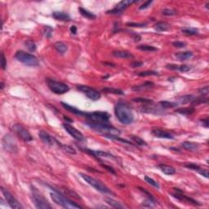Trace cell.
<instances>
[{"mask_svg": "<svg viewBox=\"0 0 209 209\" xmlns=\"http://www.w3.org/2000/svg\"><path fill=\"white\" fill-rule=\"evenodd\" d=\"M86 124L91 128L102 133V134L108 137L109 136H115L118 137L120 135V131L115 127L109 125L108 122H98V121L88 120Z\"/></svg>", "mask_w": 209, "mask_h": 209, "instance_id": "cell-1", "label": "cell"}, {"mask_svg": "<svg viewBox=\"0 0 209 209\" xmlns=\"http://www.w3.org/2000/svg\"><path fill=\"white\" fill-rule=\"evenodd\" d=\"M116 117L123 124H130L134 120V115L128 105L123 101H119L115 107Z\"/></svg>", "mask_w": 209, "mask_h": 209, "instance_id": "cell-2", "label": "cell"}, {"mask_svg": "<svg viewBox=\"0 0 209 209\" xmlns=\"http://www.w3.org/2000/svg\"><path fill=\"white\" fill-rule=\"evenodd\" d=\"M54 192L50 194L51 198L54 203H56L58 205H60L65 208H82L83 207L78 205L77 203H74L73 201L69 200V198L63 195L61 193L58 192L57 189H53Z\"/></svg>", "mask_w": 209, "mask_h": 209, "instance_id": "cell-3", "label": "cell"}, {"mask_svg": "<svg viewBox=\"0 0 209 209\" xmlns=\"http://www.w3.org/2000/svg\"><path fill=\"white\" fill-rule=\"evenodd\" d=\"M32 200L35 203V207L39 209H52V207L49 204L46 198H44L40 192L34 186L31 187Z\"/></svg>", "mask_w": 209, "mask_h": 209, "instance_id": "cell-4", "label": "cell"}, {"mask_svg": "<svg viewBox=\"0 0 209 209\" xmlns=\"http://www.w3.org/2000/svg\"><path fill=\"white\" fill-rule=\"evenodd\" d=\"M80 176L83 177V180L86 181L87 183H88L90 186L94 187L95 189L98 190V191L102 192V193H105V194H109V195H115V193H113L107 186L101 183L100 180H97V179H95V178H93L91 176L84 174V173H80Z\"/></svg>", "mask_w": 209, "mask_h": 209, "instance_id": "cell-5", "label": "cell"}, {"mask_svg": "<svg viewBox=\"0 0 209 209\" xmlns=\"http://www.w3.org/2000/svg\"><path fill=\"white\" fill-rule=\"evenodd\" d=\"M15 57L17 59V60L28 66L35 67V66H38L39 65V62L35 56L23 52V51L17 52V53L15 55Z\"/></svg>", "mask_w": 209, "mask_h": 209, "instance_id": "cell-6", "label": "cell"}, {"mask_svg": "<svg viewBox=\"0 0 209 209\" xmlns=\"http://www.w3.org/2000/svg\"><path fill=\"white\" fill-rule=\"evenodd\" d=\"M47 83H48V86L50 88V90L52 92L56 93V94H64V93H66L69 90V86L67 84L59 82V81H56L53 80V79H51V78H48L47 80Z\"/></svg>", "mask_w": 209, "mask_h": 209, "instance_id": "cell-7", "label": "cell"}, {"mask_svg": "<svg viewBox=\"0 0 209 209\" xmlns=\"http://www.w3.org/2000/svg\"><path fill=\"white\" fill-rule=\"evenodd\" d=\"M77 89L84 93L90 100H98L101 97L100 92L97 91L96 89L92 88L86 86V85H78Z\"/></svg>", "mask_w": 209, "mask_h": 209, "instance_id": "cell-8", "label": "cell"}, {"mask_svg": "<svg viewBox=\"0 0 209 209\" xmlns=\"http://www.w3.org/2000/svg\"><path fill=\"white\" fill-rule=\"evenodd\" d=\"M3 148L6 149V151L10 153H17L18 150L16 140L12 135L7 134L3 139Z\"/></svg>", "mask_w": 209, "mask_h": 209, "instance_id": "cell-9", "label": "cell"}, {"mask_svg": "<svg viewBox=\"0 0 209 209\" xmlns=\"http://www.w3.org/2000/svg\"><path fill=\"white\" fill-rule=\"evenodd\" d=\"M12 128L14 130L15 133L17 135L20 139H22L25 141H31L33 140V137H32L30 133L28 132V130L25 128L21 124H19V123L14 124Z\"/></svg>", "mask_w": 209, "mask_h": 209, "instance_id": "cell-10", "label": "cell"}, {"mask_svg": "<svg viewBox=\"0 0 209 209\" xmlns=\"http://www.w3.org/2000/svg\"><path fill=\"white\" fill-rule=\"evenodd\" d=\"M1 191L3 193V195H4V197L6 198V201L9 204V206L11 207L13 209H22L23 206L19 203V201L13 196V195L8 191L7 189H5L3 187H1Z\"/></svg>", "mask_w": 209, "mask_h": 209, "instance_id": "cell-11", "label": "cell"}, {"mask_svg": "<svg viewBox=\"0 0 209 209\" xmlns=\"http://www.w3.org/2000/svg\"><path fill=\"white\" fill-rule=\"evenodd\" d=\"M137 1H132V0H123L118 3L115 8L112 9L110 11H108V14L112 15H119L122 14L124 10H126L129 6H131L133 3H137Z\"/></svg>", "mask_w": 209, "mask_h": 209, "instance_id": "cell-12", "label": "cell"}, {"mask_svg": "<svg viewBox=\"0 0 209 209\" xmlns=\"http://www.w3.org/2000/svg\"><path fill=\"white\" fill-rule=\"evenodd\" d=\"M86 117L88 120L98 121V122H108L110 118V115L106 112L95 111L92 113H87Z\"/></svg>", "mask_w": 209, "mask_h": 209, "instance_id": "cell-13", "label": "cell"}, {"mask_svg": "<svg viewBox=\"0 0 209 209\" xmlns=\"http://www.w3.org/2000/svg\"><path fill=\"white\" fill-rule=\"evenodd\" d=\"M63 128L66 129V131L69 133L72 137H74L76 140L78 141H84L85 140V137L82 133H81L78 130L74 128V127L70 125L69 123H63Z\"/></svg>", "mask_w": 209, "mask_h": 209, "instance_id": "cell-14", "label": "cell"}, {"mask_svg": "<svg viewBox=\"0 0 209 209\" xmlns=\"http://www.w3.org/2000/svg\"><path fill=\"white\" fill-rule=\"evenodd\" d=\"M38 136H39V138L41 139V140L43 141V143H45L46 145H48V146H53L55 143H56V139L51 137L50 135L46 132L45 131H40L39 133H38Z\"/></svg>", "mask_w": 209, "mask_h": 209, "instance_id": "cell-15", "label": "cell"}, {"mask_svg": "<svg viewBox=\"0 0 209 209\" xmlns=\"http://www.w3.org/2000/svg\"><path fill=\"white\" fill-rule=\"evenodd\" d=\"M152 134L155 136L156 137L163 138V139H173V136H172L170 132H167L165 130L159 128H155L152 130Z\"/></svg>", "mask_w": 209, "mask_h": 209, "instance_id": "cell-16", "label": "cell"}, {"mask_svg": "<svg viewBox=\"0 0 209 209\" xmlns=\"http://www.w3.org/2000/svg\"><path fill=\"white\" fill-rule=\"evenodd\" d=\"M87 153H88L90 155H93L95 157H104V158H115V157L114 155H112L111 154L109 153H107V152L101 151V150H91V149H84Z\"/></svg>", "mask_w": 209, "mask_h": 209, "instance_id": "cell-17", "label": "cell"}, {"mask_svg": "<svg viewBox=\"0 0 209 209\" xmlns=\"http://www.w3.org/2000/svg\"><path fill=\"white\" fill-rule=\"evenodd\" d=\"M154 85H155L154 83L148 81V82H146V83L140 84V85H136V86L132 87V90L134 92H142V91H146L147 89L152 88Z\"/></svg>", "mask_w": 209, "mask_h": 209, "instance_id": "cell-18", "label": "cell"}, {"mask_svg": "<svg viewBox=\"0 0 209 209\" xmlns=\"http://www.w3.org/2000/svg\"><path fill=\"white\" fill-rule=\"evenodd\" d=\"M60 104H61V106H63L65 109H67L68 111L72 113V114H75V115H80V116H85V117H86V115H87L86 112H83L82 111V110H79V109H76L75 107H73V106H69V105H68V104L64 103V102H61Z\"/></svg>", "mask_w": 209, "mask_h": 209, "instance_id": "cell-19", "label": "cell"}, {"mask_svg": "<svg viewBox=\"0 0 209 209\" xmlns=\"http://www.w3.org/2000/svg\"><path fill=\"white\" fill-rule=\"evenodd\" d=\"M52 17L56 20H62V21H69L70 20V17L68 13L63 12H54L52 13Z\"/></svg>", "mask_w": 209, "mask_h": 209, "instance_id": "cell-20", "label": "cell"}, {"mask_svg": "<svg viewBox=\"0 0 209 209\" xmlns=\"http://www.w3.org/2000/svg\"><path fill=\"white\" fill-rule=\"evenodd\" d=\"M173 196H174L175 198H178V199H180V200H184L186 201V202H187V203H192V204H194V205H201V203H199L198 201L195 200V199H193L192 198H189L188 197V196H186V195H180V194H175V195H172Z\"/></svg>", "mask_w": 209, "mask_h": 209, "instance_id": "cell-21", "label": "cell"}, {"mask_svg": "<svg viewBox=\"0 0 209 209\" xmlns=\"http://www.w3.org/2000/svg\"><path fill=\"white\" fill-rule=\"evenodd\" d=\"M158 168L164 174L171 176V175H174L176 173V169L172 166L166 165V164H159Z\"/></svg>", "mask_w": 209, "mask_h": 209, "instance_id": "cell-22", "label": "cell"}, {"mask_svg": "<svg viewBox=\"0 0 209 209\" xmlns=\"http://www.w3.org/2000/svg\"><path fill=\"white\" fill-rule=\"evenodd\" d=\"M113 55L115 57L123 58V59H128V58H133V55L127 51H115L113 52Z\"/></svg>", "mask_w": 209, "mask_h": 209, "instance_id": "cell-23", "label": "cell"}, {"mask_svg": "<svg viewBox=\"0 0 209 209\" xmlns=\"http://www.w3.org/2000/svg\"><path fill=\"white\" fill-rule=\"evenodd\" d=\"M182 147L186 150H189V151H194L196 150L199 148V145L198 143H195V142H190V141H185L182 143Z\"/></svg>", "mask_w": 209, "mask_h": 209, "instance_id": "cell-24", "label": "cell"}, {"mask_svg": "<svg viewBox=\"0 0 209 209\" xmlns=\"http://www.w3.org/2000/svg\"><path fill=\"white\" fill-rule=\"evenodd\" d=\"M54 48L60 54H65L67 52V49H68L67 44H66L63 42H57L54 44Z\"/></svg>", "mask_w": 209, "mask_h": 209, "instance_id": "cell-25", "label": "cell"}, {"mask_svg": "<svg viewBox=\"0 0 209 209\" xmlns=\"http://www.w3.org/2000/svg\"><path fill=\"white\" fill-rule=\"evenodd\" d=\"M176 57H177V58L178 60H186L193 57V52H188V51L177 52V53H176Z\"/></svg>", "mask_w": 209, "mask_h": 209, "instance_id": "cell-26", "label": "cell"}, {"mask_svg": "<svg viewBox=\"0 0 209 209\" xmlns=\"http://www.w3.org/2000/svg\"><path fill=\"white\" fill-rule=\"evenodd\" d=\"M155 29L158 32L168 31V30L170 29V26H169L168 23H166V22L160 21V22H158V23L155 25Z\"/></svg>", "mask_w": 209, "mask_h": 209, "instance_id": "cell-27", "label": "cell"}, {"mask_svg": "<svg viewBox=\"0 0 209 209\" xmlns=\"http://www.w3.org/2000/svg\"><path fill=\"white\" fill-rule=\"evenodd\" d=\"M78 10H79L80 14L82 15L83 17H84L88 18V19H90V20H94V19H96V17H97L94 13L89 12V11H88L87 9L83 8H79Z\"/></svg>", "mask_w": 209, "mask_h": 209, "instance_id": "cell-28", "label": "cell"}, {"mask_svg": "<svg viewBox=\"0 0 209 209\" xmlns=\"http://www.w3.org/2000/svg\"><path fill=\"white\" fill-rule=\"evenodd\" d=\"M105 200H106V202L109 205H110L111 207H115V208H118V209H122V208H124V206L123 205H122L120 203H118V202H117V201H115V199H113V198H105Z\"/></svg>", "mask_w": 209, "mask_h": 209, "instance_id": "cell-29", "label": "cell"}, {"mask_svg": "<svg viewBox=\"0 0 209 209\" xmlns=\"http://www.w3.org/2000/svg\"><path fill=\"white\" fill-rule=\"evenodd\" d=\"M195 108H192V107H186V108H180V109H176V112L177 113H179V114H181V115H192L193 113H195Z\"/></svg>", "mask_w": 209, "mask_h": 209, "instance_id": "cell-30", "label": "cell"}, {"mask_svg": "<svg viewBox=\"0 0 209 209\" xmlns=\"http://www.w3.org/2000/svg\"><path fill=\"white\" fill-rule=\"evenodd\" d=\"M102 92H106V93H113V94L116 95H123L124 92L120 90V89L117 88H105L102 89Z\"/></svg>", "mask_w": 209, "mask_h": 209, "instance_id": "cell-31", "label": "cell"}, {"mask_svg": "<svg viewBox=\"0 0 209 209\" xmlns=\"http://www.w3.org/2000/svg\"><path fill=\"white\" fill-rule=\"evenodd\" d=\"M56 143H57L58 146H60V148L63 149L65 152H67V153L71 154V155H75V154H76L75 149H74V148H72L71 146H66V145H62V144H60V142H58L57 140H56Z\"/></svg>", "mask_w": 209, "mask_h": 209, "instance_id": "cell-32", "label": "cell"}, {"mask_svg": "<svg viewBox=\"0 0 209 209\" xmlns=\"http://www.w3.org/2000/svg\"><path fill=\"white\" fill-rule=\"evenodd\" d=\"M194 96L192 95H186V96H183L181 97L178 98V102L180 104H186L189 103V102H191L192 100H194Z\"/></svg>", "mask_w": 209, "mask_h": 209, "instance_id": "cell-33", "label": "cell"}, {"mask_svg": "<svg viewBox=\"0 0 209 209\" xmlns=\"http://www.w3.org/2000/svg\"><path fill=\"white\" fill-rule=\"evenodd\" d=\"M25 46L29 52H35L36 50V44L33 40L31 39H28L25 42Z\"/></svg>", "mask_w": 209, "mask_h": 209, "instance_id": "cell-34", "label": "cell"}, {"mask_svg": "<svg viewBox=\"0 0 209 209\" xmlns=\"http://www.w3.org/2000/svg\"><path fill=\"white\" fill-rule=\"evenodd\" d=\"M159 105H160L163 108H164V109H169V108L177 107V106H178V103L177 102H169V101L164 100V101H161L160 103H159Z\"/></svg>", "mask_w": 209, "mask_h": 209, "instance_id": "cell-35", "label": "cell"}, {"mask_svg": "<svg viewBox=\"0 0 209 209\" xmlns=\"http://www.w3.org/2000/svg\"><path fill=\"white\" fill-rule=\"evenodd\" d=\"M137 48L143 52H155L157 51V48L150 45H140L137 47Z\"/></svg>", "mask_w": 209, "mask_h": 209, "instance_id": "cell-36", "label": "cell"}, {"mask_svg": "<svg viewBox=\"0 0 209 209\" xmlns=\"http://www.w3.org/2000/svg\"><path fill=\"white\" fill-rule=\"evenodd\" d=\"M183 34L187 35H196L198 34V30L195 28H185L181 29Z\"/></svg>", "mask_w": 209, "mask_h": 209, "instance_id": "cell-37", "label": "cell"}, {"mask_svg": "<svg viewBox=\"0 0 209 209\" xmlns=\"http://www.w3.org/2000/svg\"><path fill=\"white\" fill-rule=\"evenodd\" d=\"M130 138H131L137 146H146V145H147V143H146V141L144 140H142V139L140 137H139L132 135V136H130Z\"/></svg>", "mask_w": 209, "mask_h": 209, "instance_id": "cell-38", "label": "cell"}, {"mask_svg": "<svg viewBox=\"0 0 209 209\" xmlns=\"http://www.w3.org/2000/svg\"><path fill=\"white\" fill-rule=\"evenodd\" d=\"M64 191L66 194V195H68L69 197H73L74 198H76V199H81V198L79 195L76 194L75 191H73L72 189H67V188H64Z\"/></svg>", "mask_w": 209, "mask_h": 209, "instance_id": "cell-39", "label": "cell"}, {"mask_svg": "<svg viewBox=\"0 0 209 209\" xmlns=\"http://www.w3.org/2000/svg\"><path fill=\"white\" fill-rule=\"evenodd\" d=\"M162 14L164 15V16L170 17V16H175V15H177V12L175 9L165 8V9H163V11H162Z\"/></svg>", "mask_w": 209, "mask_h": 209, "instance_id": "cell-40", "label": "cell"}, {"mask_svg": "<svg viewBox=\"0 0 209 209\" xmlns=\"http://www.w3.org/2000/svg\"><path fill=\"white\" fill-rule=\"evenodd\" d=\"M191 103L193 106H197L201 103H207V99L205 97H198L194 98V100H192Z\"/></svg>", "mask_w": 209, "mask_h": 209, "instance_id": "cell-41", "label": "cell"}, {"mask_svg": "<svg viewBox=\"0 0 209 209\" xmlns=\"http://www.w3.org/2000/svg\"><path fill=\"white\" fill-rule=\"evenodd\" d=\"M133 101L135 102H138V103H144V104H151L153 102V100L148 98H143V97H137L132 99Z\"/></svg>", "mask_w": 209, "mask_h": 209, "instance_id": "cell-42", "label": "cell"}, {"mask_svg": "<svg viewBox=\"0 0 209 209\" xmlns=\"http://www.w3.org/2000/svg\"><path fill=\"white\" fill-rule=\"evenodd\" d=\"M158 73L157 71H154V70H146V71L140 72L138 75L141 76V77H146V76H152V75H158Z\"/></svg>", "mask_w": 209, "mask_h": 209, "instance_id": "cell-43", "label": "cell"}, {"mask_svg": "<svg viewBox=\"0 0 209 209\" xmlns=\"http://www.w3.org/2000/svg\"><path fill=\"white\" fill-rule=\"evenodd\" d=\"M145 180H146L147 183H149V185H151V186H153L154 187H155V188H159V185H158V182H156L154 179H152V178H150L149 177H148V176H146L145 177Z\"/></svg>", "mask_w": 209, "mask_h": 209, "instance_id": "cell-44", "label": "cell"}, {"mask_svg": "<svg viewBox=\"0 0 209 209\" xmlns=\"http://www.w3.org/2000/svg\"><path fill=\"white\" fill-rule=\"evenodd\" d=\"M185 166H186L187 168L191 169V170H194V171H197V172H198V170H199V169H200V167L198 166V164H196V163H186Z\"/></svg>", "mask_w": 209, "mask_h": 209, "instance_id": "cell-45", "label": "cell"}, {"mask_svg": "<svg viewBox=\"0 0 209 209\" xmlns=\"http://www.w3.org/2000/svg\"><path fill=\"white\" fill-rule=\"evenodd\" d=\"M172 45L175 48H185L186 46V43L181 42V41H176V42L172 43Z\"/></svg>", "mask_w": 209, "mask_h": 209, "instance_id": "cell-46", "label": "cell"}, {"mask_svg": "<svg viewBox=\"0 0 209 209\" xmlns=\"http://www.w3.org/2000/svg\"><path fill=\"white\" fill-rule=\"evenodd\" d=\"M147 23H136V22H128L127 23V26L130 27H145Z\"/></svg>", "mask_w": 209, "mask_h": 209, "instance_id": "cell-47", "label": "cell"}, {"mask_svg": "<svg viewBox=\"0 0 209 209\" xmlns=\"http://www.w3.org/2000/svg\"><path fill=\"white\" fill-rule=\"evenodd\" d=\"M1 66H2V69H6L7 68V60L5 56L3 54V52L1 53Z\"/></svg>", "mask_w": 209, "mask_h": 209, "instance_id": "cell-48", "label": "cell"}, {"mask_svg": "<svg viewBox=\"0 0 209 209\" xmlns=\"http://www.w3.org/2000/svg\"><path fill=\"white\" fill-rule=\"evenodd\" d=\"M198 92H199L201 95H203V96H207V95L209 93V87L205 86L201 88L198 90Z\"/></svg>", "mask_w": 209, "mask_h": 209, "instance_id": "cell-49", "label": "cell"}, {"mask_svg": "<svg viewBox=\"0 0 209 209\" xmlns=\"http://www.w3.org/2000/svg\"><path fill=\"white\" fill-rule=\"evenodd\" d=\"M152 3H153V1H150V0H149V1H146L143 4H141V5H140L139 9H140V10H143V9L148 8L149 7H150V5H151Z\"/></svg>", "mask_w": 209, "mask_h": 209, "instance_id": "cell-50", "label": "cell"}, {"mask_svg": "<svg viewBox=\"0 0 209 209\" xmlns=\"http://www.w3.org/2000/svg\"><path fill=\"white\" fill-rule=\"evenodd\" d=\"M190 69H191V67L188 65H181L179 66L178 70H180V72H188L189 70H190Z\"/></svg>", "mask_w": 209, "mask_h": 209, "instance_id": "cell-51", "label": "cell"}, {"mask_svg": "<svg viewBox=\"0 0 209 209\" xmlns=\"http://www.w3.org/2000/svg\"><path fill=\"white\" fill-rule=\"evenodd\" d=\"M52 31H53L52 28H51L50 26H46V28H45V36L47 38L52 37Z\"/></svg>", "mask_w": 209, "mask_h": 209, "instance_id": "cell-52", "label": "cell"}, {"mask_svg": "<svg viewBox=\"0 0 209 209\" xmlns=\"http://www.w3.org/2000/svg\"><path fill=\"white\" fill-rule=\"evenodd\" d=\"M198 173L200 175H202L203 177H204L206 178H208L209 177V174H208V171L207 170H206V169H199V170H198Z\"/></svg>", "mask_w": 209, "mask_h": 209, "instance_id": "cell-53", "label": "cell"}, {"mask_svg": "<svg viewBox=\"0 0 209 209\" xmlns=\"http://www.w3.org/2000/svg\"><path fill=\"white\" fill-rule=\"evenodd\" d=\"M101 166L103 167L104 168H106L108 172H111V173H113V174H116V172H115V169L113 168H111V167L109 166H107V165H104V164H100Z\"/></svg>", "mask_w": 209, "mask_h": 209, "instance_id": "cell-54", "label": "cell"}, {"mask_svg": "<svg viewBox=\"0 0 209 209\" xmlns=\"http://www.w3.org/2000/svg\"><path fill=\"white\" fill-rule=\"evenodd\" d=\"M130 66H131V67H132V68L140 67V66H143V62H140V61H135V62H132Z\"/></svg>", "mask_w": 209, "mask_h": 209, "instance_id": "cell-55", "label": "cell"}, {"mask_svg": "<svg viewBox=\"0 0 209 209\" xmlns=\"http://www.w3.org/2000/svg\"><path fill=\"white\" fill-rule=\"evenodd\" d=\"M200 122L202 123V125L203 126H204L205 128H208L209 126V122H208V118H203V119H201Z\"/></svg>", "mask_w": 209, "mask_h": 209, "instance_id": "cell-56", "label": "cell"}, {"mask_svg": "<svg viewBox=\"0 0 209 209\" xmlns=\"http://www.w3.org/2000/svg\"><path fill=\"white\" fill-rule=\"evenodd\" d=\"M167 68L170 69H178L179 66H177V65H167Z\"/></svg>", "mask_w": 209, "mask_h": 209, "instance_id": "cell-57", "label": "cell"}, {"mask_svg": "<svg viewBox=\"0 0 209 209\" xmlns=\"http://www.w3.org/2000/svg\"><path fill=\"white\" fill-rule=\"evenodd\" d=\"M70 32H71L73 35H76V33H77V28H76V26H72L71 27H70Z\"/></svg>", "mask_w": 209, "mask_h": 209, "instance_id": "cell-58", "label": "cell"}, {"mask_svg": "<svg viewBox=\"0 0 209 209\" xmlns=\"http://www.w3.org/2000/svg\"><path fill=\"white\" fill-rule=\"evenodd\" d=\"M3 88H4V83H1V89L3 90Z\"/></svg>", "mask_w": 209, "mask_h": 209, "instance_id": "cell-59", "label": "cell"}, {"mask_svg": "<svg viewBox=\"0 0 209 209\" xmlns=\"http://www.w3.org/2000/svg\"><path fill=\"white\" fill-rule=\"evenodd\" d=\"M206 8L207 9H208V3H207V4H206Z\"/></svg>", "mask_w": 209, "mask_h": 209, "instance_id": "cell-60", "label": "cell"}]
</instances>
